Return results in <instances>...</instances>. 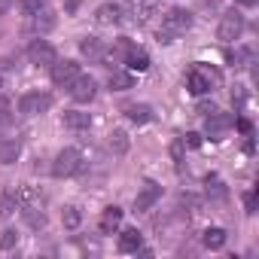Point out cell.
I'll use <instances>...</instances> for the list:
<instances>
[{
    "mask_svg": "<svg viewBox=\"0 0 259 259\" xmlns=\"http://www.w3.org/2000/svg\"><path fill=\"white\" fill-rule=\"evenodd\" d=\"M192 28V16L186 13V10H171V13H165V19H162V31H159V43H171L174 37H180V34H186Z\"/></svg>",
    "mask_w": 259,
    "mask_h": 259,
    "instance_id": "6da1fadb",
    "label": "cell"
},
{
    "mask_svg": "<svg viewBox=\"0 0 259 259\" xmlns=\"http://www.w3.org/2000/svg\"><path fill=\"white\" fill-rule=\"evenodd\" d=\"M220 82V73L213 70V67H204V64H198V67H192L189 70V76H186V85H189V92L192 95H207L213 85Z\"/></svg>",
    "mask_w": 259,
    "mask_h": 259,
    "instance_id": "7a4b0ae2",
    "label": "cell"
},
{
    "mask_svg": "<svg viewBox=\"0 0 259 259\" xmlns=\"http://www.w3.org/2000/svg\"><path fill=\"white\" fill-rule=\"evenodd\" d=\"M79 168H82V153L73 150V147L61 150V153L55 156V162H52V174H55L58 180H61V177H73Z\"/></svg>",
    "mask_w": 259,
    "mask_h": 259,
    "instance_id": "3957f363",
    "label": "cell"
},
{
    "mask_svg": "<svg viewBox=\"0 0 259 259\" xmlns=\"http://www.w3.org/2000/svg\"><path fill=\"white\" fill-rule=\"evenodd\" d=\"M232 125H235V116H232V113L213 110V113H207V119H204V132H207L210 141H223V138L229 135Z\"/></svg>",
    "mask_w": 259,
    "mask_h": 259,
    "instance_id": "277c9868",
    "label": "cell"
},
{
    "mask_svg": "<svg viewBox=\"0 0 259 259\" xmlns=\"http://www.w3.org/2000/svg\"><path fill=\"white\" fill-rule=\"evenodd\" d=\"M241 31H244V16L241 13H226L223 22H220V28H217V37L223 43H235L241 37Z\"/></svg>",
    "mask_w": 259,
    "mask_h": 259,
    "instance_id": "5b68a950",
    "label": "cell"
},
{
    "mask_svg": "<svg viewBox=\"0 0 259 259\" xmlns=\"http://www.w3.org/2000/svg\"><path fill=\"white\" fill-rule=\"evenodd\" d=\"M79 73H82L79 61H55V64H52V82L61 85V89H70Z\"/></svg>",
    "mask_w": 259,
    "mask_h": 259,
    "instance_id": "8992f818",
    "label": "cell"
},
{
    "mask_svg": "<svg viewBox=\"0 0 259 259\" xmlns=\"http://www.w3.org/2000/svg\"><path fill=\"white\" fill-rule=\"evenodd\" d=\"M28 58H31V64H37V67H52V64L58 61L52 43H46V40H34V43L28 46Z\"/></svg>",
    "mask_w": 259,
    "mask_h": 259,
    "instance_id": "52a82bcc",
    "label": "cell"
},
{
    "mask_svg": "<svg viewBox=\"0 0 259 259\" xmlns=\"http://www.w3.org/2000/svg\"><path fill=\"white\" fill-rule=\"evenodd\" d=\"M52 107V98L46 95V92H28L22 101H19V110L25 113V116H37V113H46Z\"/></svg>",
    "mask_w": 259,
    "mask_h": 259,
    "instance_id": "ba28073f",
    "label": "cell"
},
{
    "mask_svg": "<svg viewBox=\"0 0 259 259\" xmlns=\"http://www.w3.org/2000/svg\"><path fill=\"white\" fill-rule=\"evenodd\" d=\"M95 92H98V82H95L92 76H85V73H79V76L73 79V85H70V98H73L76 104H89V101L95 98Z\"/></svg>",
    "mask_w": 259,
    "mask_h": 259,
    "instance_id": "9c48e42d",
    "label": "cell"
},
{
    "mask_svg": "<svg viewBox=\"0 0 259 259\" xmlns=\"http://www.w3.org/2000/svg\"><path fill=\"white\" fill-rule=\"evenodd\" d=\"M162 198V186H156V183H147L144 189H141V195L135 198V210L138 213H144V210H150L156 201Z\"/></svg>",
    "mask_w": 259,
    "mask_h": 259,
    "instance_id": "30bf717a",
    "label": "cell"
},
{
    "mask_svg": "<svg viewBox=\"0 0 259 259\" xmlns=\"http://www.w3.org/2000/svg\"><path fill=\"white\" fill-rule=\"evenodd\" d=\"M119 19H122V7L119 4H101L95 10V22L98 25H119Z\"/></svg>",
    "mask_w": 259,
    "mask_h": 259,
    "instance_id": "8fae6325",
    "label": "cell"
},
{
    "mask_svg": "<svg viewBox=\"0 0 259 259\" xmlns=\"http://www.w3.org/2000/svg\"><path fill=\"white\" fill-rule=\"evenodd\" d=\"M125 64L132 67V70H138V73H144V70H150V55H147L144 49H138V46H128Z\"/></svg>",
    "mask_w": 259,
    "mask_h": 259,
    "instance_id": "7c38bea8",
    "label": "cell"
},
{
    "mask_svg": "<svg viewBox=\"0 0 259 259\" xmlns=\"http://www.w3.org/2000/svg\"><path fill=\"white\" fill-rule=\"evenodd\" d=\"M141 244H144V238H141L138 229H125V232L119 235V250H122V253H138Z\"/></svg>",
    "mask_w": 259,
    "mask_h": 259,
    "instance_id": "4fadbf2b",
    "label": "cell"
},
{
    "mask_svg": "<svg viewBox=\"0 0 259 259\" xmlns=\"http://www.w3.org/2000/svg\"><path fill=\"white\" fill-rule=\"evenodd\" d=\"M119 223H122V210L113 204V207H107L104 213H101V232L104 235H110V232H116L119 229Z\"/></svg>",
    "mask_w": 259,
    "mask_h": 259,
    "instance_id": "5bb4252c",
    "label": "cell"
},
{
    "mask_svg": "<svg viewBox=\"0 0 259 259\" xmlns=\"http://www.w3.org/2000/svg\"><path fill=\"white\" fill-rule=\"evenodd\" d=\"M16 207H19V192L16 189H4V195H0V217H13L16 213Z\"/></svg>",
    "mask_w": 259,
    "mask_h": 259,
    "instance_id": "9a60e30c",
    "label": "cell"
},
{
    "mask_svg": "<svg viewBox=\"0 0 259 259\" xmlns=\"http://www.w3.org/2000/svg\"><path fill=\"white\" fill-rule=\"evenodd\" d=\"M125 113H128V119L138 122V125H144V122L153 119V107L150 104H132V107H125Z\"/></svg>",
    "mask_w": 259,
    "mask_h": 259,
    "instance_id": "2e32d148",
    "label": "cell"
},
{
    "mask_svg": "<svg viewBox=\"0 0 259 259\" xmlns=\"http://www.w3.org/2000/svg\"><path fill=\"white\" fill-rule=\"evenodd\" d=\"M64 125L73 128V132H82V128L92 125V116L89 113H79V110H70V113H64Z\"/></svg>",
    "mask_w": 259,
    "mask_h": 259,
    "instance_id": "e0dca14e",
    "label": "cell"
},
{
    "mask_svg": "<svg viewBox=\"0 0 259 259\" xmlns=\"http://www.w3.org/2000/svg\"><path fill=\"white\" fill-rule=\"evenodd\" d=\"M19 141H0V162L4 165H13L16 159H19Z\"/></svg>",
    "mask_w": 259,
    "mask_h": 259,
    "instance_id": "ac0fdd59",
    "label": "cell"
},
{
    "mask_svg": "<svg viewBox=\"0 0 259 259\" xmlns=\"http://www.w3.org/2000/svg\"><path fill=\"white\" fill-rule=\"evenodd\" d=\"M79 52L89 55V58H101V55H104V43H101L98 37H85V40L79 43Z\"/></svg>",
    "mask_w": 259,
    "mask_h": 259,
    "instance_id": "d6986e66",
    "label": "cell"
},
{
    "mask_svg": "<svg viewBox=\"0 0 259 259\" xmlns=\"http://www.w3.org/2000/svg\"><path fill=\"white\" fill-rule=\"evenodd\" d=\"M16 192H19V204L22 207H37L40 204V192L34 186H19Z\"/></svg>",
    "mask_w": 259,
    "mask_h": 259,
    "instance_id": "ffe728a7",
    "label": "cell"
},
{
    "mask_svg": "<svg viewBox=\"0 0 259 259\" xmlns=\"http://www.w3.org/2000/svg\"><path fill=\"white\" fill-rule=\"evenodd\" d=\"M201 241H204V247H207V250H220V247L226 244V232H223V229H207Z\"/></svg>",
    "mask_w": 259,
    "mask_h": 259,
    "instance_id": "44dd1931",
    "label": "cell"
},
{
    "mask_svg": "<svg viewBox=\"0 0 259 259\" xmlns=\"http://www.w3.org/2000/svg\"><path fill=\"white\" fill-rule=\"evenodd\" d=\"M132 85H135L132 73H122V70H113V73H110V89H116V92H125V89H132Z\"/></svg>",
    "mask_w": 259,
    "mask_h": 259,
    "instance_id": "7402d4cb",
    "label": "cell"
},
{
    "mask_svg": "<svg viewBox=\"0 0 259 259\" xmlns=\"http://www.w3.org/2000/svg\"><path fill=\"white\" fill-rule=\"evenodd\" d=\"M204 186H207V195H210V198H217V201H223V198L229 195V189L223 186V180H220V177H207V180H204Z\"/></svg>",
    "mask_w": 259,
    "mask_h": 259,
    "instance_id": "603a6c76",
    "label": "cell"
},
{
    "mask_svg": "<svg viewBox=\"0 0 259 259\" xmlns=\"http://www.w3.org/2000/svg\"><path fill=\"white\" fill-rule=\"evenodd\" d=\"M110 150H113L116 156L128 153V135H125V132H113V135H110Z\"/></svg>",
    "mask_w": 259,
    "mask_h": 259,
    "instance_id": "cb8c5ba5",
    "label": "cell"
},
{
    "mask_svg": "<svg viewBox=\"0 0 259 259\" xmlns=\"http://www.w3.org/2000/svg\"><path fill=\"white\" fill-rule=\"evenodd\" d=\"M25 220H28V226H34V229H43V226H46V213H43L40 207H25Z\"/></svg>",
    "mask_w": 259,
    "mask_h": 259,
    "instance_id": "d4e9b609",
    "label": "cell"
},
{
    "mask_svg": "<svg viewBox=\"0 0 259 259\" xmlns=\"http://www.w3.org/2000/svg\"><path fill=\"white\" fill-rule=\"evenodd\" d=\"M61 220H64L67 229H76V226L82 223V213H79V207H64V217H61Z\"/></svg>",
    "mask_w": 259,
    "mask_h": 259,
    "instance_id": "484cf974",
    "label": "cell"
},
{
    "mask_svg": "<svg viewBox=\"0 0 259 259\" xmlns=\"http://www.w3.org/2000/svg\"><path fill=\"white\" fill-rule=\"evenodd\" d=\"M43 7H46V0H22V13L25 16H37Z\"/></svg>",
    "mask_w": 259,
    "mask_h": 259,
    "instance_id": "4316f807",
    "label": "cell"
},
{
    "mask_svg": "<svg viewBox=\"0 0 259 259\" xmlns=\"http://www.w3.org/2000/svg\"><path fill=\"white\" fill-rule=\"evenodd\" d=\"M16 244H19V235H16L13 229H7L4 235H0V247H4V250H13Z\"/></svg>",
    "mask_w": 259,
    "mask_h": 259,
    "instance_id": "83f0119b",
    "label": "cell"
},
{
    "mask_svg": "<svg viewBox=\"0 0 259 259\" xmlns=\"http://www.w3.org/2000/svg\"><path fill=\"white\" fill-rule=\"evenodd\" d=\"M13 116H10V101L7 98H0V125H10Z\"/></svg>",
    "mask_w": 259,
    "mask_h": 259,
    "instance_id": "f1b7e54d",
    "label": "cell"
},
{
    "mask_svg": "<svg viewBox=\"0 0 259 259\" xmlns=\"http://www.w3.org/2000/svg\"><path fill=\"white\" fill-rule=\"evenodd\" d=\"M34 25H37V28H40V31H49V28H52V25H55V19H52V16H49V13H43V19H37V22H34Z\"/></svg>",
    "mask_w": 259,
    "mask_h": 259,
    "instance_id": "f546056e",
    "label": "cell"
},
{
    "mask_svg": "<svg viewBox=\"0 0 259 259\" xmlns=\"http://www.w3.org/2000/svg\"><path fill=\"white\" fill-rule=\"evenodd\" d=\"M186 144H189V147H201V135L189 132V135H186Z\"/></svg>",
    "mask_w": 259,
    "mask_h": 259,
    "instance_id": "4dcf8cb0",
    "label": "cell"
},
{
    "mask_svg": "<svg viewBox=\"0 0 259 259\" xmlns=\"http://www.w3.org/2000/svg\"><path fill=\"white\" fill-rule=\"evenodd\" d=\"M235 125H238V132H244V135H250V122H247V119H238Z\"/></svg>",
    "mask_w": 259,
    "mask_h": 259,
    "instance_id": "1f68e13d",
    "label": "cell"
},
{
    "mask_svg": "<svg viewBox=\"0 0 259 259\" xmlns=\"http://www.w3.org/2000/svg\"><path fill=\"white\" fill-rule=\"evenodd\" d=\"M244 201H247V210H256V192H250Z\"/></svg>",
    "mask_w": 259,
    "mask_h": 259,
    "instance_id": "d6a6232c",
    "label": "cell"
},
{
    "mask_svg": "<svg viewBox=\"0 0 259 259\" xmlns=\"http://www.w3.org/2000/svg\"><path fill=\"white\" fill-rule=\"evenodd\" d=\"M235 4H241V7H253L256 0H235Z\"/></svg>",
    "mask_w": 259,
    "mask_h": 259,
    "instance_id": "836d02e7",
    "label": "cell"
},
{
    "mask_svg": "<svg viewBox=\"0 0 259 259\" xmlns=\"http://www.w3.org/2000/svg\"><path fill=\"white\" fill-rule=\"evenodd\" d=\"M0 89H4V82H0Z\"/></svg>",
    "mask_w": 259,
    "mask_h": 259,
    "instance_id": "e575fe53",
    "label": "cell"
}]
</instances>
